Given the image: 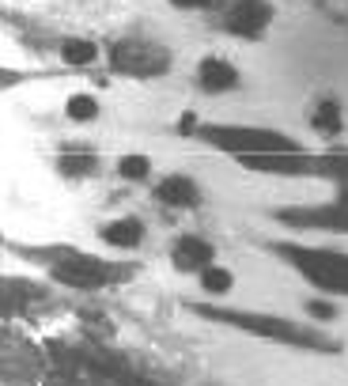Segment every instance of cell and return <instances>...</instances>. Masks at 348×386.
<instances>
[{"label":"cell","mask_w":348,"mask_h":386,"mask_svg":"<svg viewBox=\"0 0 348 386\" xmlns=\"http://www.w3.org/2000/svg\"><path fill=\"white\" fill-rule=\"evenodd\" d=\"M204 318L212 322H224V326H235L250 337H261V341H280V345H291V348H311V352H337L341 345H333L330 337H322L318 329H307L299 322H288V318H277V314H254V311H227V307H197Z\"/></svg>","instance_id":"cell-1"},{"label":"cell","mask_w":348,"mask_h":386,"mask_svg":"<svg viewBox=\"0 0 348 386\" xmlns=\"http://www.w3.org/2000/svg\"><path fill=\"white\" fill-rule=\"evenodd\" d=\"M246 171H261V174H314V178H333V182H348V152H273V156H250L238 159Z\"/></svg>","instance_id":"cell-2"},{"label":"cell","mask_w":348,"mask_h":386,"mask_svg":"<svg viewBox=\"0 0 348 386\" xmlns=\"http://www.w3.org/2000/svg\"><path fill=\"white\" fill-rule=\"evenodd\" d=\"M277 250L299 277H307L314 284V288L333 292V295H348V254L322 250V246H303V242H288V246H277Z\"/></svg>","instance_id":"cell-3"},{"label":"cell","mask_w":348,"mask_h":386,"mask_svg":"<svg viewBox=\"0 0 348 386\" xmlns=\"http://www.w3.org/2000/svg\"><path fill=\"white\" fill-rule=\"evenodd\" d=\"M50 277L57 284H69V288H80V292H99V288L129 280L133 269L114 266V261H103V258H91V254H80V250H53Z\"/></svg>","instance_id":"cell-4"},{"label":"cell","mask_w":348,"mask_h":386,"mask_svg":"<svg viewBox=\"0 0 348 386\" xmlns=\"http://www.w3.org/2000/svg\"><path fill=\"white\" fill-rule=\"evenodd\" d=\"M204 140L224 148L231 159H250V156H273V152H296L299 144L277 129H254V125H204Z\"/></svg>","instance_id":"cell-5"},{"label":"cell","mask_w":348,"mask_h":386,"mask_svg":"<svg viewBox=\"0 0 348 386\" xmlns=\"http://www.w3.org/2000/svg\"><path fill=\"white\" fill-rule=\"evenodd\" d=\"M280 224L288 227H314V231H344L348 235V182H341V190L330 205H311V208H280L277 212Z\"/></svg>","instance_id":"cell-6"},{"label":"cell","mask_w":348,"mask_h":386,"mask_svg":"<svg viewBox=\"0 0 348 386\" xmlns=\"http://www.w3.org/2000/svg\"><path fill=\"white\" fill-rule=\"evenodd\" d=\"M110 64L114 72H125V76H159L170 69V53L156 46V42L125 38L110 50Z\"/></svg>","instance_id":"cell-7"},{"label":"cell","mask_w":348,"mask_h":386,"mask_svg":"<svg viewBox=\"0 0 348 386\" xmlns=\"http://www.w3.org/2000/svg\"><path fill=\"white\" fill-rule=\"evenodd\" d=\"M224 23L238 38H261L265 27L273 23V4L269 0H235Z\"/></svg>","instance_id":"cell-8"},{"label":"cell","mask_w":348,"mask_h":386,"mask_svg":"<svg viewBox=\"0 0 348 386\" xmlns=\"http://www.w3.org/2000/svg\"><path fill=\"white\" fill-rule=\"evenodd\" d=\"M170 261L178 273H204L209 266H216V246L201 235H182L170 250Z\"/></svg>","instance_id":"cell-9"},{"label":"cell","mask_w":348,"mask_h":386,"mask_svg":"<svg viewBox=\"0 0 348 386\" xmlns=\"http://www.w3.org/2000/svg\"><path fill=\"white\" fill-rule=\"evenodd\" d=\"M156 197L170 208H193L201 201V190H197L193 178H186V174H170V178H163L156 186Z\"/></svg>","instance_id":"cell-10"},{"label":"cell","mask_w":348,"mask_h":386,"mask_svg":"<svg viewBox=\"0 0 348 386\" xmlns=\"http://www.w3.org/2000/svg\"><path fill=\"white\" fill-rule=\"evenodd\" d=\"M103 242L114 250H137L140 242H144V224L133 216H122V220H114V224L103 227Z\"/></svg>","instance_id":"cell-11"},{"label":"cell","mask_w":348,"mask_h":386,"mask_svg":"<svg viewBox=\"0 0 348 386\" xmlns=\"http://www.w3.org/2000/svg\"><path fill=\"white\" fill-rule=\"evenodd\" d=\"M197 80H201L204 91H231L238 84V72H235V64H227L220 57H204L201 69H197Z\"/></svg>","instance_id":"cell-12"},{"label":"cell","mask_w":348,"mask_h":386,"mask_svg":"<svg viewBox=\"0 0 348 386\" xmlns=\"http://www.w3.org/2000/svg\"><path fill=\"white\" fill-rule=\"evenodd\" d=\"M61 61L64 64H76V69H83V64H95L99 61V46L87 38H64L61 42Z\"/></svg>","instance_id":"cell-13"},{"label":"cell","mask_w":348,"mask_h":386,"mask_svg":"<svg viewBox=\"0 0 348 386\" xmlns=\"http://www.w3.org/2000/svg\"><path fill=\"white\" fill-rule=\"evenodd\" d=\"M311 121L322 137H337L341 133V103H337V98H322V103L314 106Z\"/></svg>","instance_id":"cell-14"},{"label":"cell","mask_w":348,"mask_h":386,"mask_svg":"<svg viewBox=\"0 0 348 386\" xmlns=\"http://www.w3.org/2000/svg\"><path fill=\"white\" fill-rule=\"evenodd\" d=\"M57 167L64 178H87V174L99 171V159H95V152H64L57 159Z\"/></svg>","instance_id":"cell-15"},{"label":"cell","mask_w":348,"mask_h":386,"mask_svg":"<svg viewBox=\"0 0 348 386\" xmlns=\"http://www.w3.org/2000/svg\"><path fill=\"white\" fill-rule=\"evenodd\" d=\"M201 288L209 292V295H227L235 288V277H231V269H224V266H209L201 273Z\"/></svg>","instance_id":"cell-16"},{"label":"cell","mask_w":348,"mask_h":386,"mask_svg":"<svg viewBox=\"0 0 348 386\" xmlns=\"http://www.w3.org/2000/svg\"><path fill=\"white\" fill-rule=\"evenodd\" d=\"M117 171H122L125 182H144L151 174V159L140 156V152H129V156H122V163H117Z\"/></svg>","instance_id":"cell-17"},{"label":"cell","mask_w":348,"mask_h":386,"mask_svg":"<svg viewBox=\"0 0 348 386\" xmlns=\"http://www.w3.org/2000/svg\"><path fill=\"white\" fill-rule=\"evenodd\" d=\"M64 114L72 121H95L99 118V103H95V95H72L64 103Z\"/></svg>","instance_id":"cell-18"},{"label":"cell","mask_w":348,"mask_h":386,"mask_svg":"<svg viewBox=\"0 0 348 386\" xmlns=\"http://www.w3.org/2000/svg\"><path fill=\"white\" fill-rule=\"evenodd\" d=\"M307 314H314V318H322V322H330V318H337V307H330V303H322V300H311V303H307Z\"/></svg>","instance_id":"cell-19"},{"label":"cell","mask_w":348,"mask_h":386,"mask_svg":"<svg viewBox=\"0 0 348 386\" xmlns=\"http://www.w3.org/2000/svg\"><path fill=\"white\" fill-rule=\"evenodd\" d=\"M174 8H216L220 0H170Z\"/></svg>","instance_id":"cell-20"},{"label":"cell","mask_w":348,"mask_h":386,"mask_svg":"<svg viewBox=\"0 0 348 386\" xmlns=\"http://www.w3.org/2000/svg\"><path fill=\"white\" fill-rule=\"evenodd\" d=\"M193 121H197L193 114H182V118H178V129H182V133H193Z\"/></svg>","instance_id":"cell-21"}]
</instances>
